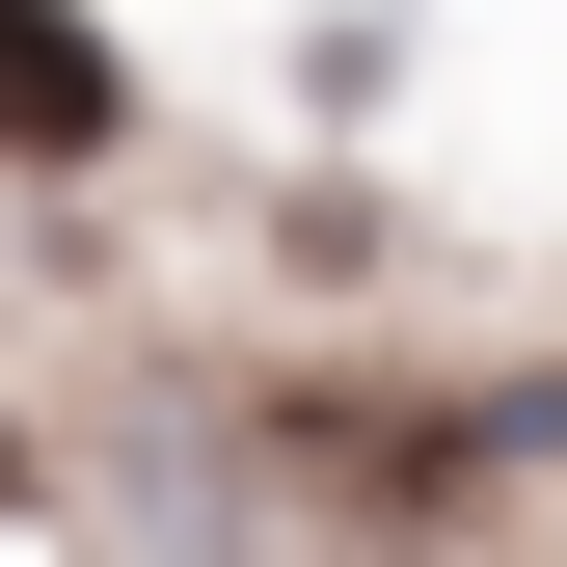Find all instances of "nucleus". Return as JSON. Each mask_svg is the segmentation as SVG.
<instances>
[{
  "mask_svg": "<svg viewBox=\"0 0 567 567\" xmlns=\"http://www.w3.org/2000/svg\"><path fill=\"white\" fill-rule=\"evenodd\" d=\"M135 135V54L82 28V0H0V189H54V163H109Z\"/></svg>",
  "mask_w": 567,
  "mask_h": 567,
  "instance_id": "obj_1",
  "label": "nucleus"
}]
</instances>
